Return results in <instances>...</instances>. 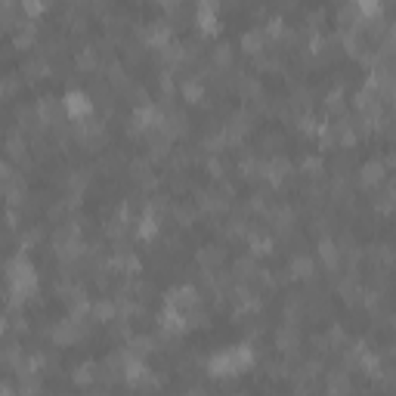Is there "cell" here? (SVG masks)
Here are the masks:
<instances>
[{"label": "cell", "mask_w": 396, "mask_h": 396, "mask_svg": "<svg viewBox=\"0 0 396 396\" xmlns=\"http://www.w3.org/2000/svg\"><path fill=\"white\" fill-rule=\"evenodd\" d=\"M300 344H304V335H300V322H288L276 328V350L285 353L288 359H294L300 353Z\"/></svg>", "instance_id": "1"}, {"label": "cell", "mask_w": 396, "mask_h": 396, "mask_svg": "<svg viewBox=\"0 0 396 396\" xmlns=\"http://www.w3.org/2000/svg\"><path fill=\"white\" fill-rule=\"evenodd\" d=\"M3 149H6V158H10L13 164H19V168H28V164H31V146H28L25 131H19V127L6 133Z\"/></svg>", "instance_id": "2"}, {"label": "cell", "mask_w": 396, "mask_h": 396, "mask_svg": "<svg viewBox=\"0 0 396 396\" xmlns=\"http://www.w3.org/2000/svg\"><path fill=\"white\" fill-rule=\"evenodd\" d=\"M294 174V164L285 155H272L270 161H261V179H266L270 186H282L288 177Z\"/></svg>", "instance_id": "3"}, {"label": "cell", "mask_w": 396, "mask_h": 396, "mask_svg": "<svg viewBox=\"0 0 396 396\" xmlns=\"http://www.w3.org/2000/svg\"><path fill=\"white\" fill-rule=\"evenodd\" d=\"M201 304V294H198V288L196 285H174L168 294H164V307H170V309H189V307H196Z\"/></svg>", "instance_id": "4"}, {"label": "cell", "mask_w": 396, "mask_h": 396, "mask_svg": "<svg viewBox=\"0 0 396 396\" xmlns=\"http://www.w3.org/2000/svg\"><path fill=\"white\" fill-rule=\"evenodd\" d=\"M196 263L201 272H214V270H223V263H226V248L217 242H207L201 244L196 251Z\"/></svg>", "instance_id": "5"}, {"label": "cell", "mask_w": 396, "mask_h": 396, "mask_svg": "<svg viewBox=\"0 0 396 396\" xmlns=\"http://www.w3.org/2000/svg\"><path fill=\"white\" fill-rule=\"evenodd\" d=\"M50 75H53V62H50L44 53H31L22 62V81L25 84H38V81H44V78H50Z\"/></svg>", "instance_id": "6"}, {"label": "cell", "mask_w": 396, "mask_h": 396, "mask_svg": "<svg viewBox=\"0 0 396 396\" xmlns=\"http://www.w3.org/2000/svg\"><path fill=\"white\" fill-rule=\"evenodd\" d=\"M62 105H66V115H68V118H75V121L90 118L93 109H96V103H93L87 93H81V90H68L66 99H62Z\"/></svg>", "instance_id": "7"}, {"label": "cell", "mask_w": 396, "mask_h": 396, "mask_svg": "<svg viewBox=\"0 0 396 396\" xmlns=\"http://www.w3.org/2000/svg\"><path fill=\"white\" fill-rule=\"evenodd\" d=\"M356 179H359V186H362V189L374 192L387 179V168L381 161H365V164H359V177Z\"/></svg>", "instance_id": "8"}, {"label": "cell", "mask_w": 396, "mask_h": 396, "mask_svg": "<svg viewBox=\"0 0 396 396\" xmlns=\"http://www.w3.org/2000/svg\"><path fill=\"white\" fill-rule=\"evenodd\" d=\"M319 257H322V263H325V270L331 272V276H337V272H341V266L347 263V261H344V251L337 248V244L331 242L328 235H325V239H319Z\"/></svg>", "instance_id": "9"}, {"label": "cell", "mask_w": 396, "mask_h": 396, "mask_svg": "<svg viewBox=\"0 0 396 396\" xmlns=\"http://www.w3.org/2000/svg\"><path fill=\"white\" fill-rule=\"evenodd\" d=\"M233 87H235V93H239L244 103H257V99L263 96V84L257 81L254 75H235Z\"/></svg>", "instance_id": "10"}, {"label": "cell", "mask_w": 396, "mask_h": 396, "mask_svg": "<svg viewBox=\"0 0 396 396\" xmlns=\"http://www.w3.org/2000/svg\"><path fill=\"white\" fill-rule=\"evenodd\" d=\"M124 347H127V353H131L133 359H146V356H152V353L158 350V341H155V337H149V335H131L124 341Z\"/></svg>", "instance_id": "11"}, {"label": "cell", "mask_w": 396, "mask_h": 396, "mask_svg": "<svg viewBox=\"0 0 396 396\" xmlns=\"http://www.w3.org/2000/svg\"><path fill=\"white\" fill-rule=\"evenodd\" d=\"M288 272H291V279L309 282V279H316V261L309 254H294L291 263H288Z\"/></svg>", "instance_id": "12"}, {"label": "cell", "mask_w": 396, "mask_h": 396, "mask_svg": "<svg viewBox=\"0 0 396 396\" xmlns=\"http://www.w3.org/2000/svg\"><path fill=\"white\" fill-rule=\"evenodd\" d=\"M322 109H325V115H331V118H337V115L347 112V87L328 90L325 96H322Z\"/></svg>", "instance_id": "13"}, {"label": "cell", "mask_w": 396, "mask_h": 396, "mask_svg": "<svg viewBox=\"0 0 396 396\" xmlns=\"http://www.w3.org/2000/svg\"><path fill=\"white\" fill-rule=\"evenodd\" d=\"M239 44H242V50H244L248 56H257V53H263V50L270 47V41L263 38L261 28H248V31H244L242 38H239Z\"/></svg>", "instance_id": "14"}, {"label": "cell", "mask_w": 396, "mask_h": 396, "mask_svg": "<svg viewBox=\"0 0 396 396\" xmlns=\"http://www.w3.org/2000/svg\"><path fill=\"white\" fill-rule=\"evenodd\" d=\"M75 68L84 71V75H87V71H99V68H103V56L96 53V47L78 50V53H75Z\"/></svg>", "instance_id": "15"}, {"label": "cell", "mask_w": 396, "mask_h": 396, "mask_svg": "<svg viewBox=\"0 0 396 396\" xmlns=\"http://www.w3.org/2000/svg\"><path fill=\"white\" fill-rule=\"evenodd\" d=\"M179 93L186 96V103H192V105H211L207 103V96H205V87H201V81L198 78H186L183 84H179Z\"/></svg>", "instance_id": "16"}, {"label": "cell", "mask_w": 396, "mask_h": 396, "mask_svg": "<svg viewBox=\"0 0 396 396\" xmlns=\"http://www.w3.org/2000/svg\"><path fill=\"white\" fill-rule=\"evenodd\" d=\"M254 272H257V257L254 254H242V257H235V263H233V279L235 282H254Z\"/></svg>", "instance_id": "17"}, {"label": "cell", "mask_w": 396, "mask_h": 396, "mask_svg": "<svg viewBox=\"0 0 396 396\" xmlns=\"http://www.w3.org/2000/svg\"><path fill=\"white\" fill-rule=\"evenodd\" d=\"M198 205H170V214L168 217H174V223H179L183 229H189V226H196L198 223Z\"/></svg>", "instance_id": "18"}, {"label": "cell", "mask_w": 396, "mask_h": 396, "mask_svg": "<svg viewBox=\"0 0 396 396\" xmlns=\"http://www.w3.org/2000/svg\"><path fill=\"white\" fill-rule=\"evenodd\" d=\"M34 38H38V25L34 22H16V38H13V47L16 50H31L34 47Z\"/></svg>", "instance_id": "19"}, {"label": "cell", "mask_w": 396, "mask_h": 396, "mask_svg": "<svg viewBox=\"0 0 396 396\" xmlns=\"http://www.w3.org/2000/svg\"><path fill=\"white\" fill-rule=\"evenodd\" d=\"M211 68L214 71H233V47L217 44L211 50Z\"/></svg>", "instance_id": "20"}, {"label": "cell", "mask_w": 396, "mask_h": 396, "mask_svg": "<svg viewBox=\"0 0 396 396\" xmlns=\"http://www.w3.org/2000/svg\"><path fill=\"white\" fill-rule=\"evenodd\" d=\"M300 174L307 179H313V183H322V179H325V164H322L319 155H309L300 161Z\"/></svg>", "instance_id": "21"}, {"label": "cell", "mask_w": 396, "mask_h": 396, "mask_svg": "<svg viewBox=\"0 0 396 396\" xmlns=\"http://www.w3.org/2000/svg\"><path fill=\"white\" fill-rule=\"evenodd\" d=\"M93 378H99L96 362H81L75 372H71V381H75L78 387H93Z\"/></svg>", "instance_id": "22"}, {"label": "cell", "mask_w": 396, "mask_h": 396, "mask_svg": "<svg viewBox=\"0 0 396 396\" xmlns=\"http://www.w3.org/2000/svg\"><path fill=\"white\" fill-rule=\"evenodd\" d=\"M239 177L244 179V183H257V179H261V161H257V158H242L239 161Z\"/></svg>", "instance_id": "23"}, {"label": "cell", "mask_w": 396, "mask_h": 396, "mask_svg": "<svg viewBox=\"0 0 396 396\" xmlns=\"http://www.w3.org/2000/svg\"><path fill=\"white\" fill-rule=\"evenodd\" d=\"M90 313L99 322H112L118 316V307H115V300H96V304H90Z\"/></svg>", "instance_id": "24"}, {"label": "cell", "mask_w": 396, "mask_h": 396, "mask_svg": "<svg viewBox=\"0 0 396 396\" xmlns=\"http://www.w3.org/2000/svg\"><path fill=\"white\" fill-rule=\"evenodd\" d=\"M325 387H328L331 393H344V390H350V387H353V384H350V372H347V369H337V372H331V374H328V384H325Z\"/></svg>", "instance_id": "25"}, {"label": "cell", "mask_w": 396, "mask_h": 396, "mask_svg": "<svg viewBox=\"0 0 396 396\" xmlns=\"http://www.w3.org/2000/svg\"><path fill=\"white\" fill-rule=\"evenodd\" d=\"M304 25H307V31H319V28L325 25V10H322V6L309 10L307 16H304Z\"/></svg>", "instance_id": "26"}, {"label": "cell", "mask_w": 396, "mask_h": 396, "mask_svg": "<svg viewBox=\"0 0 396 396\" xmlns=\"http://www.w3.org/2000/svg\"><path fill=\"white\" fill-rule=\"evenodd\" d=\"M261 146L266 149V152H279V149L285 146V136H282V133H272V131H266V133L261 136Z\"/></svg>", "instance_id": "27"}, {"label": "cell", "mask_w": 396, "mask_h": 396, "mask_svg": "<svg viewBox=\"0 0 396 396\" xmlns=\"http://www.w3.org/2000/svg\"><path fill=\"white\" fill-rule=\"evenodd\" d=\"M353 3H356V10L362 13L365 19H369V16H378V13H381V0H353Z\"/></svg>", "instance_id": "28"}, {"label": "cell", "mask_w": 396, "mask_h": 396, "mask_svg": "<svg viewBox=\"0 0 396 396\" xmlns=\"http://www.w3.org/2000/svg\"><path fill=\"white\" fill-rule=\"evenodd\" d=\"M22 10H25V16H41V13H44L47 10V3H44V0H22Z\"/></svg>", "instance_id": "29"}, {"label": "cell", "mask_w": 396, "mask_h": 396, "mask_svg": "<svg viewBox=\"0 0 396 396\" xmlns=\"http://www.w3.org/2000/svg\"><path fill=\"white\" fill-rule=\"evenodd\" d=\"M186 3V0H158V6H161V10H177V6H183Z\"/></svg>", "instance_id": "30"}, {"label": "cell", "mask_w": 396, "mask_h": 396, "mask_svg": "<svg viewBox=\"0 0 396 396\" xmlns=\"http://www.w3.org/2000/svg\"><path fill=\"white\" fill-rule=\"evenodd\" d=\"M0 99H3V78H0Z\"/></svg>", "instance_id": "31"}]
</instances>
